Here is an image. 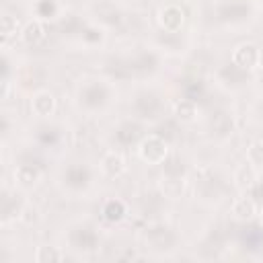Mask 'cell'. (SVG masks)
Listing matches in <instances>:
<instances>
[{
	"mask_svg": "<svg viewBox=\"0 0 263 263\" xmlns=\"http://www.w3.org/2000/svg\"><path fill=\"white\" fill-rule=\"evenodd\" d=\"M0 31H2V37H4V39L12 37V35L18 31V18L12 16V14H4V16L0 18Z\"/></svg>",
	"mask_w": 263,
	"mask_h": 263,
	"instance_id": "4fadbf2b",
	"label": "cell"
},
{
	"mask_svg": "<svg viewBox=\"0 0 263 263\" xmlns=\"http://www.w3.org/2000/svg\"><path fill=\"white\" fill-rule=\"evenodd\" d=\"M43 35H45V31H43L41 21H29V23L21 29V37H23V41L29 43V45L39 43V41L43 39Z\"/></svg>",
	"mask_w": 263,
	"mask_h": 263,
	"instance_id": "30bf717a",
	"label": "cell"
},
{
	"mask_svg": "<svg viewBox=\"0 0 263 263\" xmlns=\"http://www.w3.org/2000/svg\"><path fill=\"white\" fill-rule=\"evenodd\" d=\"M18 216H21V220H23L25 224H31V222H35V220L39 218V216H37V210H35V208H31V205L23 208Z\"/></svg>",
	"mask_w": 263,
	"mask_h": 263,
	"instance_id": "9a60e30c",
	"label": "cell"
},
{
	"mask_svg": "<svg viewBox=\"0 0 263 263\" xmlns=\"http://www.w3.org/2000/svg\"><path fill=\"white\" fill-rule=\"evenodd\" d=\"M101 168L107 177H119L125 173V158L119 152H107L101 160Z\"/></svg>",
	"mask_w": 263,
	"mask_h": 263,
	"instance_id": "52a82bcc",
	"label": "cell"
},
{
	"mask_svg": "<svg viewBox=\"0 0 263 263\" xmlns=\"http://www.w3.org/2000/svg\"><path fill=\"white\" fill-rule=\"evenodd\" d=\"M64 255L58 251V247H49V245H43L35 251V261L37 263H53V261H62Z\"/></svg>",
	"mask_w": 263,
	"mask_h": 263,
	"instance_id": "7c38bea8",
	"label": "cell"
},
{
	"mask_svg": "<svg viewBox=\"0 0 263 263\" xmlns=\"http://www.w3.org/2000/svg\"><path fill=\"white\" fill-rule=\"evenodd\" d=\"M140 158L148 164H162L166 154H168V144L160 138V136H148L142 140L140 148Z\"/></svg>",
	"mask_w": 263,
	"mask_h": 263,
	"instance_id": "6da1fadb",
	"label": "cell"
},
{
	"mask_svg": "<svg viewBox=\"0 0 263 263\" xmlns=\"http://www.w3.org/2000/svg\"><path fill=\"white\" fill-rule=\"evenodd\" d=\"M173 113L181 121H193L195 115H197V107H195L193 101H179V103H175Z\"/></svg>",
	"mask_w": 263,
	"mask_h": 263,
	"instance_id": "8fae6325",
	"label": "cell"
},
{
	"mask_svg": "<svg viewBox=\"0 0 263 263\" xmlns=\"http://www.w3.org/2000/svg\"><path fill=\"white\" fill-rule=\"evenodd\" d=\"M127 214V205L121 199H109L103 208V216L107 222H121Z\"/></svg>",
	"mask_w": 263,
	"mask_h": 263,
	"instance_id": "9c48e42d",
	"label": "cell"
},
{
	"mask_svg": "<svg viewBox=\"0 0 263 263\" xmlns=\"http://www.w3.org/2000/svg\"><path fill=\"white\" fill-rule=\"evenodd\" d=\"M6 97H8V80L2 82V99H6Z\"/></svg>",
	"mask_w": 263,
	"mask_h": 263,
	"instance_id": "2e32d148",
	"label": "cell"
},
{
	"mask_svg": "<svg viewBox=\"0 0 263 263\" xmlns=\"http://www.w3.org/2000/svg\"><path fill=\"white\" fill-rule=\"evenodd\" d=\"M232 181H234V185H236L238 189H249V187H253L255 181H257V166H253V164L247 160L245 164H240V166L234 171Z\"/></svg>",
	"mask_w": 263,
	"mask_h": 263,
	"instance_id": "5b68a950",
	"label": "cell"
},
{
	"mask_svg": "<svg viewBox=\"0 0 263 263\" xmlns=\"http://www.w3.org/2000/svg\"><path fill=\"white\" fill-rule=\"evenodd\" d=\"M14 179H16L18 185L31 187V185H35L39 181V168L33 166V164H18L14 168Z\"/></svg>",
	"mask_w": 263,
	"mask_h": 263,
	"instance_id": "ba28073f",
	"label": "cell"
},
{
	"mask_svg": "<svg viewBox=\"0 0 263 263\" xmlns=\"http://www.w3.org/2000/svg\"><path fill=\"white\" fill-rule=\"evenodd\" d=\"M259 222H261V226H263V210L259 212Z\"/></svg>",
	"mask_w": 263,
	"mask_h": 263,
	"instance_id": "e0dca14e",
	"label": "cell"
},
{
	"mask_svg": "<svg viewBox=\"0 0 263 263\" xmlns=\"http://www.w3.org/2000/svg\"><path fill=\"white\" fill-rule=\"evenodd\" d=\"M232 64L240 70H255L261 66V49L255 43H240L232 51Z\"/></svg>",
	"mask_w": 263,
	"mask_h": 263,
	"instance_id": "7a4b0ae2",
	"label": "cell"
},
{
	"mask_svg": "<svg viewBox=\"0 0 263 263\" xmlns=\"http://www.w3.org/2000/svg\"><path fill=\"white\" fill-rule=\"evenodd\" d=\"M247 160L257 168L263 166V142H253L247 148Z\"/></svg>",
	"mask_w": 263,
	"mask_h": 263,
	"instance_id": "5bb4252c",
	"label": "cell"
},
{
	"mask_svg": "<svg viewBox=\"0 0 263 263\" xmlns=\"http://www.w3.org/2000/svg\"><path fill=\"white\" fill-rule=\"evenodd\" d=\"M232 216L236 218V220H242V222H249V220H253L257 214H259V210H257V203L251 199V197H238L234 203H232Z\"/></svg>",
	"mask_w": 263,
	"mask_h": 263,
	"instance_id": "8992f818",
	"label": "cell"
},
{
	"mask_svg": "<svg viewBox=\"0 0 263 263\" xmlns=\"http://www.w3.org/2000/svg\"><path fill=\"white\" fill-rule=\"evenodd\" d=\"M31 111L37 117H49L55 111V97L49 90H37L31 97Z\"/></svg>",
	"mask_w": 263,
	"mask_h": 263,
	"instance_id": "277c9868",
	"label": "cell"
},
{
	"mask_svg": "<svg viewBox=\"0 0 263 263\" xmlns=\"http://www.w3.org/2000/svg\"><path fill=\"white\" fill-rule=\"evenodd\" d=\"M158 23H160V27L164 31H179L183 27V23H185V12L177 4H166L158 12Z\"/></svg>",
	"mask_w": 263,
	"mask_h": 263,
	"instance_id": "3957f363",
	"label": "cell"
}]
</instances>
